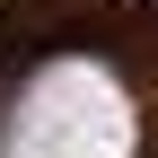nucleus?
Segmentation results:
<instances>
[{"mask_svg": "<svg viewBox=\"0 0 158 158\" xmlns=\"http://www.w3.org/2000/svg\"><path fill=\"white\" fill-rule=\"evenodd\" d=\"M141 149V106L106 62L53 53L0 114V158H132Z\"/></svg>", "mask_w": 158, "mask_h": 158, "instance_id": "nucleus-1", "label": "nucleus"}]
</instances>
